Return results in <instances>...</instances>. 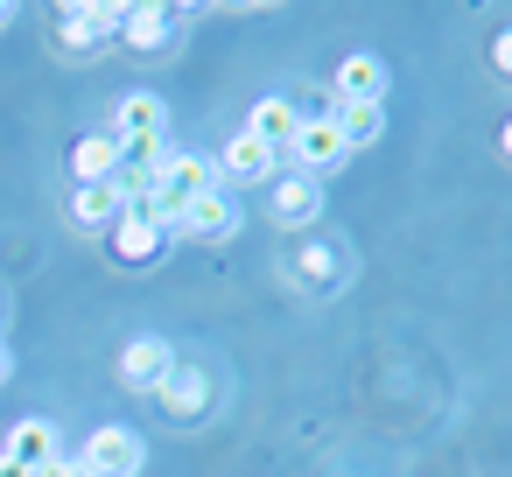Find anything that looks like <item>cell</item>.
<instances>
[{
  "mask_svg": "<svg viewBox=\"0 0 512 477\" xmlns=\"http://www.w3.org/2000/svg\"><path fill=\"white\" fill-rule=\"evenodd\" d=\"M141 463H148V449H141V435L120 428V421L92 428L85 449H78V470H85V477H141Z\"/></svg>",
  "mask_w": 512,
  "mask_h": 477,
  "instance_id": "1",
  "label": "cell"
},
{
  "mask_svg": "<svg viewBox=\"0 0 512 477\" xmlns=\"http://www.w3.org/2000/svg\"><path fill=\"white\" fill-rule=\"evenodd\" d=\"M344 155H351V148H344V134H337V120H330V113L302 120V127H295V141H288L295 176H323V169H337Z\"/></svg>",
  "mask_w": 512,
  "mask_h": 477,
  "instance_id": "2",
  "label": "cell"
},
{
  "mask_svg": "<svg viewBox=\"0 0 512 477\" xmlns=\"http://www.w3.org/2000/svg\"><path fill=\"white\" fill-rule=\"evenodd\" d=\"M155 400H162L169 421H197V414H211V372H204L197 358H176L169 379L155 386Z\"/></svg>",
  "mask_w": 512,
  "mask_h": 477,
  "instance_id": "3",
  "label": "cell"
},
{
  "mask_svg": "<svg viewBox=\"0 0 512 477\" xmlns=\"http://www.w3.org/2000/svg\"><path fill=\"white\" fill-rule=\"evenodd\" d=\"M274 169H281V148H267L260 134H232L225 141V155H218V183L232 190V183H274Z\"/></svg>",
  "mask_w": 512,
  "mask_h": 477,
  "instance_id": "4",
  "label": "cell"
},
{
  "mask_svg": "<svg viewBox=\"0 0 512 477\" xmlns=\"http://www.w3.org/2000/svg\"><path fill=\"white\" fill-rule=\"evenodd\" d=\"M120 22H127V0H92V8H64V15H57V43H64V50H92V43L120 36Z\"/></svg>",
  "mask_w": 512,
  "mask_h": 477,
  "instance_id": "5",
  "label": "cell"
},
{
  "mask_svg": "<svg viewBox=\"0 0 512 477\" xmlns=\"http://www.w3.org/2000/svg\"><path fill=\"white\" fill-rule=\"evenodd\" d=\"M113 253H120L127 267H148V260H162V253H169V232H162L141 204H127V211L113 218Z\"/></svg>",
  "mask_w": 512,
  "mask_h": 477,
  "instance_id": "6",
  "label": "cell"
},
{
  "mask_svg": "<svg viewBox=\"0 0 512 477\" xmlns=\"http://www.w3.org/2000/svg\"><path fill=\"white\" fill-rule=\"evenodd\" d=\"M169 365H176L169 337H127V351H120V386H134V393H155V386L169 379Z\"/></svg>",
  "mask_w": 512,
  "mask_h": 477,
  "instance_id": "7",
  "label": "cell"
},
{
  "mask_svg": "<svg viewBox=\"0 0 512 477\" xmlns=\"http://www.w3.org/2000/svg\"><path fill=\"white\" fill-rule=\"evenodd\" d=\"M239 232V204L232 190H204L190 211H183V239H232Z\"/></svg>",
  "mask_w": 512,
  "mask_h": 477,
  "instance_id": "8",
  "label": "cell"
},
{
  "mask_svg": "<svg viewBox=\"0 0 512 477\" xmlns=\"http://www.w3.org/2000/svg\"><path fill=\"white\" fill-rule=\"evenodd\" d=\"M330 99H337V106H351V99H386V64H379V57H365V50H358V57H344V64H337V78H330Z\"/></svg>",
  "mask_w": 512,
  "mask_h": 477,
  "instance_id": "9",
  "label": "cell"
},
{
  "mask_svg": "<svg viewBox=\"0 0 512 477\" xmlns=\"http://www.w3.org/2000/svg\"><path fill=\"white\" fill-rule=\"evenodd\" d=\"M295 127H302V106H295V99H281V92H267V99L246 113V134H260V141H267V148H281V155H288Z\"/></svg>",
  "mask_w": 512,
  "mask_h": 477,
  "instance_id": "10",
  "label": "cell"
},
{
  "mask_svg": "<svg viewBox=\"0 0 512 477\" xmlns=\"http://www.w3.org/2000/svg\"><path fill=\"white\" fill-rule=\"evenodd\" d=\"M0 456H15L22 470H43V463H57L64 449H57V428H50V421H15L8 442H0Z\"/></svg>",
  "mask_w": 512,
  "mask_h": 477,
  "instance_id": "11",
  "label": "cell"
},
{
  "mask_svg": "<svg viewBox=\"0 0 512 477\" xmlns=\"http://www.w3.org/2000/svg\"><path fill=\"white\" fill-rule=\"evenodd\" d=\"M330 120H337V134H344V148H372V141L386 134V99H351V106H330Z\"/></svg>",
  "mask_w": 512,
  "mask_h": 477,
  "instance_id": "12",
  "label": "cell"
},
{
  "mask_svg": "<svg viewBox=\"0 0 512 477\" xmlns=\"http://www.w3.org/2000/svg\"><path fill=\"white\" fill-rule=\"evenodd\" d=\"M120 176V141L113 134H85L71 148V183H113Z\"/></svg>",
  "mask_w": 512,
  "mask_h": 477,
  "instance_id": "13",
  "label": "cell"
},
{
  "mask_svg": "<svg viewBox=\"0 0 512 477\" xmlns=\"http://www.w3.org/2000/svg\"><path fill=\"white\" fill-rule=\"evenodd\" d=\"M274 218H281V225H316V218H323V183H316V176L274 183Z\"/></svg>",
  "mask_w": 512,
  "mask_h": 477,
  "instance_id": "14",
  "label": "cell"
},
{
  "mask_svg": "<svg viewBox=\"0 0 512 477\" xmlns=\"http://www.w3.org/2000/svg\"><path fill=\"white\" fill-rule=\"evenodd\" d=\"M120 211H127L120 183H78V190H71V218H78V225H106V232H113Z\"/></svg>",
  "mask_w": 512,
  "mask_h": 477,
  "instance_id": "15",
  "label": "cell"
},
{
  "mask_svg": "<svg viewBox=\"0 0 512 477\" xmlns=\"http://www.w3.org/2000/svg\"><path fill=\"white\" fill-rule=\"evenodd\" d=\"M120 36H127L134 50H162V43L176 36V8H155V0H148V8H127Z\"/></svg>",
  "mask_w": 512,
  "mask_h": 477,
  "instance_id": "16",
  "label": "cell"
},
{
  "mask_svg": "<svg viewBox=\"0 0 512 477\" xmlns=\"http://www.w3.org/2000/svg\"><path fill=\"white\" fill-rule=\"evenodd\" d=\"M169 127V106L155 92H127L120 99V134H162Z\"/></svg>",
  "mask_w": 512,
  "mask_h": 477,
  "instance_id": "17",
  "label": "cell"
},
{
  "mask_svg": "<svg viewBox=\"0 0 512 477\" xmlns=\"http://www.w3.org/2000/svg\"><path fill=\"white\" fill-rule=\"evenodd\" d=\"M302 274L330 288V281H337V253H302Z\"/></svg>",
  "mask_w": 512,
  "mask_h": 477,
  "instance_id": "18",
  "label": "cell"
},
{
  "mask_svg": "<svg viewBox=\"0 0 512 477\" xmlns=\"http://www.w3.org/2000/svg\"><path fill=\"white\" fill-rule=\"evenodd\" d=\"M491 57H498V71H505V78H512V29H505V36H498V43H491Z\"/></svg>",
  "mask_w": 512,
  "mask_h": 477,
  "instance_id": "19",
  "label": "cell"
},
{
  "mask_svg": "<svg viewBox=\"0 0 512 477\" xmlns=\"http://www.w3.org/2000/svg\"><path fill=\"white\" fill-rule=\"evenodd\" d=\"M36 477H85V470H78V463H64V456H57V463H43V470H36Z\"/></svg>",
  "mask_w": 512,
  "mask_h": 477,
  "instance_id": "20",
  "label": "cell"
},
{
  "mask_svg": "<svg viewBox=\"0 0 512 477\" xmlns=\"http://www.w3.org/2000/svg\"><path fill=\"white\" fill-rule=\"evenodd\" d=\"M0 477H36V470H22L15 456H0Z\"/></svg>",
  "mask_w": 512,
  "mask_h": 477,
  "instance_id": "21",
  "label": "cell"
},
{
  "mask_svg": "<svg viewBox=\"0 0 512 477\" xmlns=\"http://www.w3.org/2000/svg\"><path fill=\"white\" fill-rule=\"evenodd\" d=\"M498 148H505V155H512V120H505V134H498Z\"/></svg>",
  "mask_w": 512,
  "mask_h": 477,
  "instance_id": "22",
  "label": "cell"
},
{
  "mask_svg": "<svg viewBox=\"0 0 512 477\" xmlns=\"http://www.w3.org/2000/svg\"><path fill=\"white\" fill-rule=\"evenodd\" d=\"M0 379H8V344H0Z\"/></svg>",
  "mask_w": 512,
  "mask_h": 477,
  "instance_id": "23",
  "label": "cell"
}]
</instances>
